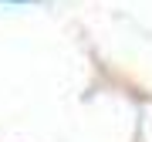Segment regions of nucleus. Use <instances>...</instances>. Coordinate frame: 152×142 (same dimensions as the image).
I'll return each mask as SVG.
<instances>
[{"label": "nucleus", "instance_id": "f257e3e1", "mask_svg": "<svg viewBox=\"0 0 152 142\" xmlns=\"http://www.w3.org/2000/svg\"><path fill=\"white\" fill-rule=\"evenodd\" d=\"M14 4H27V0H14Z\"/></svg>", "mask_w": 152, "mask_h": 142}]
</instances>
